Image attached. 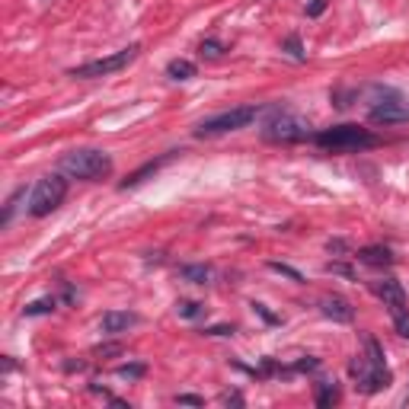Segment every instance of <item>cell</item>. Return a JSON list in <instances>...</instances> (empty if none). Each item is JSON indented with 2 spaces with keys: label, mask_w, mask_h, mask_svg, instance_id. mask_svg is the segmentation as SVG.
<instances>
[{
  "label": "cell",
  "mask_w": 409,
  "mask_h": 409,
  "mask_svg": "<svg viewBox=\"0 0 409 409\" xmlns=\"http://www.w3.org/2000/svg\"><path fill=\"white\" fill-rule=\"evenodd\" d=\"M137 323H141V317L131 313V311H109V313H103V320H99V329H103V336H121Z\"/></svg>",
  "instance_id": "cell-10"
},
{
  "label": "cell",
  "mask_w": 409,
  "mask_h": 409,
  "mask_svg": "<svg viewBox=\"0 0 409 409\" xmlns=\"http://www.w3.org/2000/svg\"><path fill=\"white\" fill-rule=\"evenodd\" d=\"M326 272H329V275H342V278H355V272H352L345 262H326Z\"/></svg>",
  "instance_id": "cell-26"
},
{
  "label": "cell",
  "mask_w": 409,
  "mask_h": 409,
  "mask_svg": "<svg viewBox=\"0 0 409 409\" xmlns=\"http://www.w3.org/2000/svg\"><path fill=\"white\" fill-rule=\"evenodd\" d=\"M26 198V186H20V189L13 192V195L7 198V204H3V214H0V228H7L10 221H13V214H16V208H20V202Z\"/></svg>",
  "instance_id": "cell-20"
},
{
  "label": "cell",
  "mask_w": 409,
  "mask_h": 409,
  "mask_svg": "<svg viewBox=\"0 0 409 409\" xmlns=\"http://www.w3.org/2000/svg\"><path fill=\"white\" fill-rule=\"evenodd\" d=\"M68 195V176L64 173H48L36 182L29 195V218H48Z\"/></svg>",
  "instance_id": "cell-6"
},
{
  "label": "cell",
  "mask_w": 409,
  "mask_h": 409,
  "mask_svg": "<svg viewBox=\"0 0 409 409\" xmlns=\"http://www.w3.org/2000/svg\"><path fill=\"white\" fill-rule=\"evenodd\" d=\"M173 157H176V151L163 154V157H157V160H147L144 167H137L135 173H128V176H125V179L119 182V189L125 192V189H135V186H141V182H144L147 176H154V173H157L160 167H167V163H170V160H173Z\"/></svg>",
  "instance_id": "cell-11"
},
{
  "label": "cell",
  "mask_w": 409,
  "mask_h": 409,
  "mask_svg": "<svg viewBox=\"0 0 409 409\" xmlns=\"http://www.w3.org/2000/svg\"><path fill=\"white\" fill-rule=\"evenodd\" d=\"M54 307H58V297L48 295V297H38V301L26 304L23 307V317H45V313H52Z\"/></svg>",
  "instance_id": "cell-18"
},
{
  "label": "cell",
  "mask_w": 409,
  "mask_h": 409,
  "mask_svg": "<svg viewBox=\"0 0 409 409\" xmlns=\"http://www.w3.org/2000/svg\"><path fill=\"white\" fill-rule=\"evenodd\" d=\"M349 374L355 378V387L362 394H380V390L394 384V374L384 362V345L374 336H364V355L352 358Z\"/></svg>",
  "instance_id": "cell-1"
},
{
  "label": "cell",
  "mask_w": 409,
  "mask_h": 409,
  "mask_svg": "<svg viewBox=\"0 0 409 409\" xmlns=\"http://www.w3.org/2000/svg\"><path fill=\"white\" fill-rule=\"evenodd\" d=\"M176 403H179V406H204V400L202 396H195V394H179L176 396Z\"/></svg>",
  "instance_id": "cell-30"
},
{
  "label": "cell",
  "mask_w": 409,
  "mask_h": 409,
  "mask_svg": "<svg viewBox=\"0 0 409 409\" xmlns=\"http://www.w3.org/2000/svg\"><path fill=\"white\" fill-rule=\"evenodd\" d=\"M269 269H272V272H281V275H288L291 281H297V285H301L304 281V275L297 272V269H291V265H281V262H269Z\"/></svg>",
  "instance_id": "cell-25"
},
{
  "label": "cell",
  "mask_w": 409,
  "mask_h": 409,
  "mask_svg": "<svg viewBox=\"0 0 409 409\" xmlns=\"http://www.w3.org/2000/svg\"><path fill=\"white\" fill-rule=\"evenodd\" d=\"M121 352H125V345H121V342H106V345H96V349H93V355L109 358V355H121Z\"/></svg>",
  "instance_id": "cell-24"
},
{
  "label": "cell",
  "mask_w": 409,
  "mask_h": 409,
  "mask_svg": "<svg viewBox=\"0 0 409 409\" xmlns=\"http://www.w3.org/2000/svg\"><path fill=\"white\" fill-rule=\"evenodd\" d=\"M355 256H358V262L371 265V269H390V265L396 262L394 250H390V246H384V243H374V246H362Z\"/></svg>",
  "instance_id": "cell-12"
},
{
  "label": "cell",
  "mask_w": 409,
  "mask_h": 409,
  "mask_svg": "<svg viewBox=\"0 0 409 409\" xmlns=\"http://www.w3.org/2000/svg\"><path fill=\"white\" fill-rule=\"evenodd\" d=\"M84 362H64V371H84Z\"/></svg>",
  "instance_id": "cell-33"
},
{
  "label": "cell",
  "mask_w": 409,
  "mask_h": 409,
  "mask_svg": "<svg viewBox=\"0 0 409 409\" xmlns=\"http://www.w3.org/2000/svg\"><path fill=\"white\" fill-rule=\"evenodd\" d=\"M237 333V326L234 323H221V326H208V329H202V336H234Z\"/></svg>",
  "instance_id": "cell-27"
},
{
  "label": "cell",
  "mask_w": 409,
  "mask_h": 409,
  "mask_svg": "<svg viewBox=\"0 0 409 409\" xmlns=\"http://www.w3.org/2000/svg\"><path fill=\"white\" fill-rule=\"evenodd\" d=\"M167 77L170 80H192V77H198V68L189 58H173L167 64Z\"/></svg>",
  "instance_id": "cell-15"
},
{
  "label": "cell",
  "mask_w": 409,
  "mask_h": 409,
  "mask_svg": "<svg viewBox=\"0 0 409 409\" xmlns=\"http://www.w3.org/2000/svg\"><path fill=\"white\" fill-rule=\"evenodd\" d=\"M313 144L336 154H358V151H368V147H378L380 137L374 131L362 128V125H333V128L317 131Z\"/></svg>",
  "instance_id": "cell-3"
},
{
  "label": "cell",
  "mask_w": 409,
  "mask_h": 409,
  "mask_svg": "<svg viewBox=\"0 0 409 409\" xmlns=\"http://www.w3.org/2000/svg\"><path fill=\"white\" fill-rule=\"evenodd\" d=\"M387 311H390V320H394V329L403 339H409V307L406 304H396V307H387Z\"/></svg>",
  "instance_id": "cell-19"
},
{
  "label": "cell",
  "mask_w": 409,
  "mask_h": 409,
  "mask_svg": "<svg viewBox=\"0 0 409 409\" xmlns=\"http://www.w3.org/2000/svg\"><path fill=\"white\" fill-rule=\"evenodd\" d=\"M176 313H179L182 320H202L204 313H208V307L198 301H189V297H179V301H176Z\"/></svg>",
  "instance_id": "cell-17"
},
{
  "label": "cell",
  "mask_w": 409,
  "mask_h": 409,
  "mask_svg": "<svg viewBox=\"0 0 409 409\" xmlns=\"http://www.w3.org/2000/svg\"><path fill=\"white\" fill-rule=\"evenodd\" d=\"M320 313L329 317L333 323H352V320H355V307H352L342 295H323L320 297Z\"/></svg>",
  "instance_id": "cell-9"
},
{
  "label": "cell",
  "mask_w": 409,
  "mask_h": 409,
  "mask_svg": "<svg viewBox=\"0 0 409 409\" xmlns=\"http://www.w3.org/2000/svg\"><path fill=\"white\" fill-rule=\"evenodd\" d=\"M368 121L371 125H403V121H409V99L400 93H390L387 99L368 109Z\"/></svg>",
  "instance_id": "cell-8"
},
{
  "label": "cell",
  "mask_w": 409,
  "mask_h": 409,
  "mask_svg": "<svg viewBox=\"0 0 409 409\" xmlns=\"http://www.w3.org/2000/svg\"><path fill=\"white\" fill-rule=\"evenodd\" d=\"M313 400H317V406H323V409L336 406V403H339V384H336V380H320Z\"/></svg>",
  "instance_id": "cell-16"
},
{
  "label": "cell",
  "mask_w": 409,
  "mask_h": 409,
  "mask_svg": "<svg viewBox=\"0 0 409 409\" xmlns=\"http://www.w3.org/2000/svg\"><path fill=\"white\" fill-rule=\"evenodd\" d=\"M371 291L384 301V307H396V304H406V291L396 278H380V281H371Z\"/></svg>",
  "instance_id": "cell-13"
},
{
  "label": "cell",
  "mask_w": 409,
  "mask_h": 409,
  "mask_svg": "<svg viewBox=\"0 0 409 409\" xmlns=\"http://www.w3.org/2000/svg\"><path fill=\"white\" fill-rule=\"evenodd\" d=\"M221 403H224V406H230V403H234V406H243V396L237 394V390H224V394H221Z\"/></svg>",
  "instance_id": "cell-31"
},
{
  "label": "cell",
  "mask_w": 409,
  "mask_h": 409,
  "mask_svg": "<svg viewBox=\"0 0 409 409\" xmlns=\"http://www.w3.org/2000/svg\"><path fill=\"white\" fill-rule=\"evenodd\" d=\"M115 374H119L121 380H137V378H144V374H147V364H141V362L119 364V368H115Z\"/></svg>",
  "instance_id": "cell-22"
},
{
  "label": "cell",
  "mask_w": 409,
  "mask_h": 409,
  "mask_svg": "<svg viewBox=\"0 0 409 409\" xmlns=\"http://www.w3.org/2000/svg\"><path fill=\"white\" fill-rule=\"evenodd\" d=\"M250 307H253V311H256V313H259V317H262V320H265V323H281V317H275V313H272V311H269V307H265V304H256V301H253V304H250Z\"/></svg>",
  "instance_id": "cell-28"
},
{
  "label": "cell",
  "mask_w": 409,
  "mask_h": 409,
  "mask_svg": "<svg viewBox=\"0 0 409 409\" xmlns=\"http://www.w3.org/2000/svg\"><path fill=\"white\" fill-rule=\"evenodd\" d=\"M265 109L269 106H237V109H228V112L208 115V119L198 121L192 135L195 137H218V135H230V131H243V128H250Z\"/></svg>",
  "instance_id": "cell-5"
},
{
  "label": "cell",
  "mask_w": 409,
  "mask_h": 409,
  "mask_svg": "<svg viewBox=\"0 0 409 409\" xmlns=\"http://www.w3.org/2000/svg\"><path fill=\"white\" fill-rule=\"evenodd\" d=\"M326 7H329V0H311V3L304 7V13H307V16H320Z\"/></svg>",
  "instance_id": "cell-29"
},
{
  "label": "cell",
  "mask_w": 409,
  "mask_h": 409,
  "mask_svg": "<svg viewBox=\"0 0 409 409\" xmlns=\"http://www.w3.org/2000/svg\"><path fill=\"white\" fill-rule=\"evenodd\" d=\"M58 170L68 179L99 182L112 173V157L106 151H96V147H77V151H68L58 160Z\"/></svg>",
  "instance_id": "cell-2"
},
{
  "label": "cell",
  "mask_w": 409,
  "mask_h": 409,
  "mask_svg": "<svg viewBox=\"0 0 409 409\" xmlns=\"http://www.w3.org/2000/svg\"><path fill=\"white\" fill-rule=\"evenodd\" d=\"M224 52H228V45H224V42H218V38H202V45H198V54H202V58H208V61L221 58Z\"/></svg>",
  "instance_id": "cell-21"
},
{
  "label": "cell",
  "mask_w": 409,
  "mask_h": 409,
  "mask_svg": "<svg viewBox=\"0 0 409 409\" xmlns=\"http://www.w3.org/2000/svg\"><path fill=\"white\" fill-rule=\"evenodd\" d=\"M137 54H141V45L135 42V45L121 48V52L109 54V58H96V61H87V64H80V68H70V77H77V80H96V77L119 74V70L128 68Z\"/></svg>",
  "instance_id": "cell-7"
},
{
  "label": "cell",
  "mask_w": 409,
  "mask_h": 409,
  "mask_svg": "<svg viewBox=\"0 0 409 409\" xmlns=\"http://www.w3.org/2000/svg\"><path fill=\"white\" fill-rule=\"evenodd\" d=\"M326 250H329V253H345L349 246H345L342 240H329V243H326Z\"/></svg>",
  "instance_id": "cell-32"
},
{
  "label": "cell",
  "mask_w": 409,
  "mask_h": 409,
  "mask_svg": "<svg viewBox=\"0 0 409 409\" xmlns=\"http://www.w3.org/2000/svg\"><path fill=\"white\" fill-rule=\"evenodd\" d=\"M269 119L262 121V137L269 144H297V141H307L311 135V121L301 119V115L288 112L281 106H269Z\"/></svg>",
  "instance_id": "cell-4"
},
{
  "label": "cell",
  "mask_w": 409,
  "mask_h": 409,
  "mask_svg": "<svg viewBox=\"0 0 409 409\" xmlns=\"http://www.w3.org/2000/svg\"><path fill=\"white\" fill-rule=\"evenodd\" d=\"M281 52H288L295 61H307V52H304V45H301V36L285 38V42H281Z\"/></svg>",
  "instance_id": "cell-23"
},
{
  "label": "cell",
  "mask_w": 409,
  "mask_h": 409,
  "mask_svg": "<svg viewBox=\"0 0 409 409\" xmlns=\"http://www.w3.org/2000/svg\"><path fill=\"white\" fill-rule=\"evenodd\" d=\"M176 275H179L182 281H189V285H208V281H211V265H179V269H176Z\"/></svg>",
  "instance_id": "cell-14"
}]
</instances>
